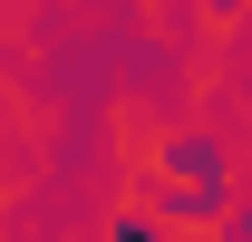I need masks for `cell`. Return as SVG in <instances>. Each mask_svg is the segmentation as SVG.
I'll list each match as a JSON object with an SVG mask.
<instances>
[{
	"label": "cell",
	"mask_w": 252,
	"mask_h": 242,
	"mask_svg": "<svg viewBox=\"0 0 252 242\" xmlns=\"http://www.w3.org/2000/svg\"><path fill=\"white\" fill-rule=\"evenodd\" d=\"M223 10H243V0H223Z\"/></svg>",
	"instance_id": "6da1fadb"
}]
</instances>
